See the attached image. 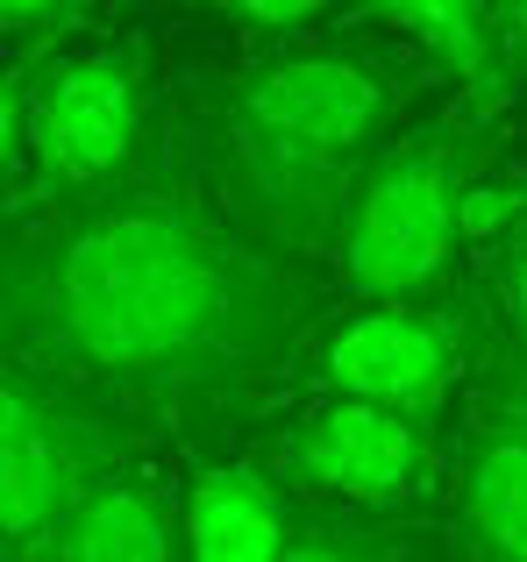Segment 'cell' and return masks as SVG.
Returning <instances> with one entry per match:
<instances>
[{
    "mask_svg": "<svg viewBox=\"0 0 527 562\" xmlns=\"http://www.w3.org/2000/svg\"><path fill=\"white\" fill-rule=\"evenodd\" d=\"M335 306L328 271L214 214L171 136L136 186L22 221L0 249V357L114 398L171 456L278 420Z\"/></svg>",
    "mask_w": 527,
    "mask_h": 562,
    "instance_id": "6da1fadb",
    "label": "cell"
},
{
    "mask_svg": "<svg viewBox=\"0 0 527 562\" xmlns=\"http://www.w3.org/2000/svg\"><path fill=\"white\" fill-rule=\"evenodd\" d=\"M435 71L349 8L285 50L193 71L171 100V143L228 228L328 271L371 157L421 114Z\"/></svg>",
    "mask_w": 527,
    "mask_h": 562,
    "instance_id": "7a4b0ae2",
    "label": "cell"
},
{
    "mask_svg": "<svg viewBox=\"0 0 527 562\" xmlns=\"http://www.w3.org/2000/svg\"><path fill=\"white\" fill-rule=\"evenodd\" d=\"M171 100L143 22H108L43 65L0 57V214L8 228L93 206L165 157Z\"/></svg>",
    "mask_w": 527,
    "mask_h": 562,
    "instance_id": "3957f363",
    "label": "cell"
},
{
    "mask_svg": "<svg viewBox=\"0 0 527 562\" xmlns=\"http://www.w3.org/2000/svg\"><path fill=\"white\" fill-rule=\"evenodd\" d=\"M506 114L478 100H428L371 157L335 235L328 278L343 300H442L471 278L478 192L492 186Z\"/></svg>",
    "mask_w": 527,
    "mask_h": 562,
    "instance_id": "277c9868",
    "label": "cell"
},
{
    "mask_svg": "<svg viewBox=\"0 0 527 562\" xmlns=\"http://www.w3.org/2000/svg\"><path fill=\"white\" fill-rule=\"evenodd\" d=\"M257 463L321 520L442 527L457 484V427L406 420L357 398H292L250 435Z\"/></svg>",
    "mask_w": 527,
    "mask_h": 562,
    "instance_id": "5b68a950",
    "label": "cell"
},
{
    "mask_svg": "<svg viewBox=\"0 0 527 562\" xmlns=\"http://www.w3.org/2000/svg\"><path fill=\"white\" fill-rule=\"evenodd\" d=\"M157 435L86 384L0 357V562H57L86 498Z\"/></svg>",
    "mask_w": 527,
    "mask_h": 562,
    "instance_id": "8992f818",
    "label": "cell"
},
{
    "mask_svg": "<svg viewBox=\"0 0 527 562\" xmlns=\"http://www.w3.org/2000/svg\"><path fill=\"white\" fill-rule=\"evenodd\" d=\"M478 384H485V306L463 278L442 300H343L321 321L292 398H357L406 420L463 427Z\"/></svg>",
    "mask_w": 527,
    "mask_h": 562,
    "instance_id": "52a82bcc",
    "label": "cell"
},
{
    "mask_svg": "<svg viewBox=\"0 0 527 562\" xmlns=\"http://www.w3.org/2000/svg\"><path fill=\"white\" fill-rule=\"evenodd\" d=\"M449 562H527V406L478 392L457 427L449 484Z\"/></svg>",
    "mask_w": 527,
    "mask_h": 562,
    "instance_id": "ba28073f",
    "label": "cell"
},
{
    "mask_svg": "<svg viewBox=\"0 0 527 562\" xmlns=\"http://www.w3.org/2000/svg\"><path fill=\"white\" fill-rule=\"evenodd\" d=\"M306 513L257 463L250 441L236 449H179V541L186 562H285Z\"/></svg>",
    "mask_w": 527,
    "mask_h": 562,
    "instance_id": "9c48e42d",
    "label": "cell"
},
{
    "mask_svg": "<svg viewBox=\"0 0 527 562\" xmlns=\"http://www.w3.org/2000/svg\"><path fill=\"white\" fill-rule=\"evenodd\" d=\"M471 285L485 306V384L478 392L527 406V171L514 186L478 192Z\"/></svg>",
    "mask_w": 527,
    "mask_h": 562,
    "instance_id": "30bf717a",
    "label": "cell"
},
{
    "mask_svg": "<svg viewBox=\"0 0 527 562\" xmlns=\"http://www.w3.org/2000/svg\"><path fill=\"white\" fill-rule=\"evenodd\" d=\"M57 562H186L179 541V456L157 441L122 463L65 535Z\"/></svg>",
    "mask_w": 527,
    "mask_h": 562,
    "instance_id": "8fae6325",
    "label": "cell"
},
{
    "mask_svg": "<svg viewBox=\"0 0 527 562\" xmlns=\"http://www.w3.org/2000/svg\"><path fill=\"white\" fill-rule=\"evenodd\" d=\"M363 14L385 36H400L435 71L442 93L514 114V93L500 79V43H492V0H371Z\"/></svg>",
    "mask_w": 527,
    "mask_h": 562,
    "instance_id": "7c38bea8",
    "label": "cell"
},
{
    "mask_svg": "<svg viewBox=\"0 0 527 562\" xmlns=\"http://www.w3.org/2000/svg\"><path fill=\"white\" fill-rule=\"evenodd\" d=\"M285 562H449L442 527H392V520H321L306 513Z\"/></svg>",
    "mask_w": 527,
    "mask_h": 562,
    "instance_id": "4fadbf2b",
    "label": "cell"
},
{
    "mask_svg": "<svg viewBox=\"0 0 527 562\" xmlns=\"http://www.w3.org/2000/svg\"><path fill=\"white\" fill-rule=\"evenodd\" d=\"M108 22H122V14L100 8V0H0V57L43 65V57H57L65 43L93 36Z\"/></svg>",
    "mask_w": 527,
    "mask_h": 562,
    "instance_id": "5bb4252c",
    "label": "cell"
},
{
    "mask_svg": "<svg viewBox=\"0 0 527 562\" xmlns=\"http://www.w3.org/2000/svg\"><path fill=\"white\" fill-rule=\"evenodd\" d=\"M208 14L222 22V36L236 43V57L285 50V43L343 22V8H328V0H236V8H208Z\"/></svg>",
    "mask_w": 527,
    "mask_h": 562,
    "instance_id": "9a60e30c",
    "label": "cell"
},
{
    "mask_svg": "<svg viewBox=\"0 0 527 562\" xmlns=\"http://www.w3.org/2000/svg\"><path fill=\"white\" fill-rule=\"evenodd\" d=\"M492 43H500L506 93H527V0H492Z\"/></svg>",
    "mask_w": 527,
    "mask_h": 562,
    "instance_id": "2e32d148",
    "label": "cell"
}]
</instances>
